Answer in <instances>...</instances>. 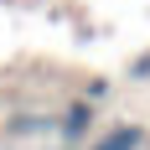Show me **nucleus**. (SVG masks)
I'll list each match as a JSON object with an SVG mask.
<instances>
[{
	"label": "nucleus",
	"instance_id": "nucleus-1",
	"mask_svg": "<svg viewBox=\"0 0 150 150\" xmlns=\"http://www.w3.org/2000/svg\"><path fill=\"white\" fill-rule=\"evenodd\" d=\"M93 119H98V109H93L88 98H78V104H67V114H62V119H52V129H57L67 145H78L83 135H93Z\"/></svg>",
	"mask_w": 150,
	"mask_h": 150
},
{
	"label": "nucleus",
	"instance_id": "nucleus-2",
	"mask_svg": "<svg viewBox=\"0 0 150 150\" xmlns=\"http://www.w3.org/2000/svg\"><path fill=\"white\" fill-rule=\"evenodd\" d=\"M140 145H145V129H140V124H114V129H104L88 150H140Z\"/></svg>",
	"mask_w": 150,
	"mask_h": 150
},
{
	"label": "nucleus",
	"instance_id": "nucleus-3",
	"mask_svg": "<svg viewBox=\"0 0 150 150\" xmlns=\"http://www.w3.org/2000/svg\"><path fill=\"white\" fill-rule=\"evenodd\" d=\"M67 150H73V145H67Z\"/></svg>",
	"mask_w": 150,
	"mask_h": 150
}]
</instances>
